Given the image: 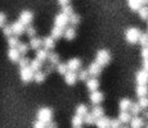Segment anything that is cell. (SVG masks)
Instances as JSON below:
<instances>
[{"mask_svg":"<svg viewBox=\"0 0 148 128\" xmlns=\"http://www.w3.org/2000/svg\"><path fill=\"white\" fill-rule=\"evenodd\" d=\"M142 32L135 27L127 28L126 32H125V40H126L129 44H136L139 41V37H140Z\"/></svg>","mask_w":148,"mask_h":128,"instance_id":"6da1fadb","label":"cell"},{"mask_svg":"<svg viewBox=\"0 0 148 128\" xmlns=\"http://www.w3.org/2000/svg\"><path fill=\"white\" fill-rule=\"evenodd\" d=\"M110 60H111L110 51L106 50V49L98 50V53H97V55H95V62L97 63H99L102 67H104V65H107L108 63H110Z\"/></svg>","mask_w":148,"mask_h":128,"instance_id":"7a4b0ae2","label":"cell"},{"mask_svg":"<svg viewBox=\"0 0 148 128\" xmlns=\"http://www.w3.org/2000/svg\"><path fill=\"white\" fill-rule=\"evenodd\" d=\"M36 118H38L39 121L45 122V123H49L53 118V110L50 109V108H41V109H39L38 114H36Z\"/></svg>","mask_w":148,"mask_h":128,"instance_id":"3957f363","label":"cell"},{"mask_svg":"<svg viewBox=\"0 0 148 128\" xmlns=\"http://www.w3.org/2000/svg\"><path fill=\"white\" fill-rule=\"evenodd\" d=\"M34 74L35 72L32 70V68L28 65V67H23L19 68V76H21V81L25 82V83H28L30 81L34 79Z\"/></svg>","mask_w":148,"mask_h":128,"instance_id":"277c9868","label":"cell"},{"mask_svg":"<svg viewBox=\"0 0 148 128\" xmlns=\"http://www.w3.org/2000/svg\"><path fill=\"white\" fill-rule=\"evenodd\" d=\"M70 23V17L67 14H64L63 12L58 13L54 18V26L57 27H62V28H66V26Z\"/></svg>","mask_w":148,"mask_h":128,"instance_id":"5b68a950","label":"cell"},{"mask_svg":"<svg viewBox=\"0 0 148 128\" xmlns=\"http://www.w3.org/2000/svg\"><path fill=\"white\" fill-rule=\"evenodd\" d=\"M32 19H34L32 12H30V10H23V12H21V14H19L18 21H21L25 26H28V24H31Z\"/></svg>","mask_w":148,"mask_h":128,"instance_id":"8992f818","label":"cell"},{"mask_svg":"<svg viewBox=\"0 0 148 128\" xmlns=\"http://www.w3.org/2000/svg\"><path fill=\"white\" fill-rule=\"evenodd\" d=\"M88 72L92 77H98L102 72V65L97 62H93V63L89 64V68H88Z\"/></svg>","mask_w":148,"mask_h":128,"instance_id":"52a82bcc","label":"cell"},{"mask_svg":"<svg viewBox=\"0 0 148 128\" xmlns=\"http://www.w3.org/2000/svg\"><path fill=\"white\" fill-rule=\"evenodd\" d=\"M135 81L138 85H147L148 83V72L146 69H142V70H139V72H136Z\"/></svg>","mask_w":148,"mask_h":128,"instance_id":"ba28073f","label":"cell"},{"mask_svg":"<svg viewBox=\"0 0 148 128\" xmlns=\"http://www.w3.org/2000/svg\"><path fill=\"white\" fill-rule=\"evenodd\" d=\"M10 26H12V30H13L14 36H21L22 33L26 31V26L22 23L21 21H16L13 24H10Z\"/></svg>","mask_w":148,"mask_h":128,"instance_id":"9c48e42d","label":"cell"},{"mask_svg":"<svg viewBox=\"0 0 148 128\" xmlns=\"http://www.w3.org/2000/svg\"><path fill=\"white\" fill-rule=\"evenodd\" d=\"M8 58H9V60L13 62V63H18L19 59L22 58V55L17 47H10L9 51H8Z\"/></svg>","mask_w":148,"mask_h":128,"instance_id":"30bf717a","label":"cell"},{"mask_svg":"<svg viewBox=\"0 0 148 128\" xmlns=\"http://www.w3.org/2000/svg\"><path fill=\"white\" fill-rule=\"evenodd\" d=\"M67 67H68V70H73V72H77V70H80L81 60H80L79 58H71L70 60L67 62Z\"/></svg>","mask_w":148,"mask_h":128,"instance_id":"8fae6325","label":"cell"},{"mask_svg":"<svg viewBox=\"0 0 148 128\" xmlns=\"http://www.w3.org/2000/svg\"><path fill=\"white\" fill-rule=\"evenodd\" d=\"M77 79H79L77 78V73L73 72V70H67V73L64 74V82H66L67 85H70V86L75 85Z\"/></svg>","mask_w":148,"mask_h":128,"instance_id":"7c38bea8","label":"cell"},{"mask_svg":"<svg viewBox=\"0 0 148 128\" xmlns=\"http://www.w3.org/2000/svg\"><path fill=\"white\" fill-rule=\"evenodd\" d=\"M103 99H104V96L101 91L95 90V91H92V92H90V101H92L94 105H98L101 101H103Z\"/></svg>","mask_w":148,"mask_h":128,"instance_id":"4fadbf2b","label":"cell"},{"mask_svg":"<svg viewBox=\"0 0 148 128\" xmlns=\"http://www.w3.org/2000/svg\"><path fill=\"white\" fill-rule=\"evenodd\" d=\"M144 127V118L143 116L134 115L130 121V128H143Z\"/></svg>","mask_w":148,"mask_h":128,"instance_id":"5bb4252c","label":"cell"},{"mask_svg":"<svg viewBox=\"0 0 148 128\" xmlns=\"http://www.w3.org/2000/svg\"><path fill=\"white\" fill-rule=\"evenodd\" d=\"M110 123H111V119L103 115L101 118H97L94 124L97 126V128H110Z\"/></svg>","mask_w":148,"mask_h":128,"instance_id":"9a60e30c","label":"cell"},{"mask_svg":"<svg viewBox=\"0 0 148 128\" xmlns=\"http://www.w3.org/2000/svg\"><path fill=\"white\" fill-rule=\"evenodd\" d=\"M119 119L121 121L122 124L130 123V121H132V113H130L129 110H124V112H120V114H119Z\"/></svg>","mask_w":148,"mask_h":128,"instance_id":"2e32d148","label":"cell"},{"mask_svg":"<svg viewBox=\"0 0 148 128\" xmlns=\"http://www.w3.org/2000/svg\"><path fill=\"white\" fill-rule=\"evenodd\" d=\"M63 31H64V28H62V27H57V26H54V27L52 28L50 36H52L54 40H58V39L63 37Z\"/></svg>","mask_w":148,"mask_h":128,"instance_id":"e0dca14e","label":"cell"},{"mask_svg":"<svg viewBox=\"0 0 148 128\" xmlns=\"http://www.w3.org/2000/svg\"><path fill=\"white\" fill-rule=\"evenodd\" d=\"M76 36V31L73 27H66L63 31V37L68 40V41H71V40H73Z\"/></svg>","mask_w":148,"mask_h":128,"instance_id":"ac0fdd59","label":"cell"},{"mask_svg":"<svg viewBox=\"0 0 148 128\" xmlns=\"http://www.w3.org/2000/svg\"><path fill=\"white\" fill-rule=\"evenodd\" d=\"M86 87H88V90L92 92V91H95V90H98V87H99V81L97 78H89L86 81Z\"/></svg>","mask_w":148,"mask_h":128,"instance_id":"d6986e66","label":"cell"},{"mask_svg":"<svg viewBox=\"0 0 148 128\" xmlns=\"http://www.w3.org/2000/svg\"><path fill=\"white\" fill-rule=\"evenodd\" d=\"M42 47L47 50H52L54 47V39L52 36H47L42 39Z\"/></svg>","mask_w":148,"mask_h":128,"instance_id":"ffe728a7","label":"cell"},{"mask_svg":"<svg viewBox=\"0 0 148 128\" xmlns=\"http://www.w3.org/2000/svg\"><path fill=\"white\" fill-rule=\"evenodd\" d=\"M135 93L138 98H143V96H147L148 95V87L147 85H138L136 86V90H135Z\"/></svg>","mask_w":148,"mask_h":128,"instance_id":"44dd1931","label":"cell"},{"mask_svg":"<svg viewBox=\"0 0 148 128\" xmlns=\"http://www.w3.org/2000/svg\"><path fill=\"white\" fill-rule=\"evenodd\" d=\"M36 58L39 59V60H41L42 63H44L45 60H48V50L47 49H44V47H40V49H38L36 50Z\"/></svg>","mask_w":148,"mask_h":128,"instance_id":"7402d4cb","label":"cell"},{"mask_svg":"<svg viewBox=\"0 0 148 128\" xmlns=\"http://www.w3.org/2000/svg\"><path fill=\"white\" fill-rule=\"evenodd\" d=\"M42 46V40L39 37H32L30 39V47L34 50H38Z\"/></svg>","mask_w":148,"mask_h":128,"instance_id":"603a6c76","label":"cell"},{"mask_svg":"<svg viewBox=\"0 0 148 128\" xmlns=\"http://www.w3.org/2000/svg\"><path fill=\"white\" fill-rule=\"evenodd\" d=\"M127 5L132 10H139L143 7V3L142 0H127Z\"/></svg>","mask_w":148,"mask_h":128,"instance_id":"cb8c5ba5","label":"cell"},{"mask_svg":"<svg viewBox=\"0 0 148 128\" xmlns=\"http://www.w3.org/2000/svg\"><path fill=\"white\" fill-rule=\"evenodd\" d=\"M84 123V116L79 115V114H75L71 119V124L72 127H81V124Z\"/></svg>","mask_w":148,"mask_h":128,"instance_id":"d4e9b609","label":"cell"},{"mask_svg":"<svg viewBox=\"0 0 148 128\" xmlns=\"http://www.w3.org/2000/svg\"><path fill=\"white\" fill-rule=\"evenodd\" d=\"M48 60H49L50 64L57 65L59 63V55L57 53H54V51H49L48 53Z\"/></svg>","mask_w":148,"mask_h":128,"instance_id":"484cf974","label":"cell"},{"mask_svg":"<svg viewBox=\"0 0 148 128\" xmlns=\"http://www.w3.org/2000/svg\"><path fill=\"white\" fill-rule=\"evenodd\" d=\"M132 100H129V99H122L120 101V104H119V108H120V112H124V110H129L130 106H132Z\"/></svg>","mask_w":148,"mask_h":128,"instance_id":"4316f807","label":"cell"},{"mask_svg":"<svg viewBox=\"0 0 148 128\" xmlns=\"http://www.w3.org/2000/svg\"><path fill=\"white\" fill-rule=\"evenodd\" d=\"M45 76H47V73H45V72H41V70H36L35 74H34V81L38 82V83H41V82L45 81Z\"/></svg>","mask_w":148,"mask_h":128,"instance_id":"83f0119b","label":"cell"},{"mask_svg":"<svg viewBox=\"0 0 148 128\" xmlns=\"http://www.w3.org/2000/svg\"><path fill=\"white\" fill-rule=\"evenodd\" d=\"M92 114L95 116V118H101V116L104 115V110L102 106H99V105H95L94 108L92 109Z\"/></svg>","mask_w":148,"mask_h":128,"instance_id":"f1b7e54d","label":"cell"},{"mask_svg":"<svg viewBox=\"0 0 148 128\" xmlns=\"http://www.w3.org/2000/svg\"><path fill=\"white\" fill-rule=\"evenodd\" d=\"M30 67L32 68L34 72H36V70H40V69H41V67H42V62H41V60H39L38 58H35L34 60H31Z\"/></svg>","mask_w":148,"mask_h":128,"instance_id":"f546056e","label":"cell"},{"mask_svg":"<svg viewBox=\"0 0 148 128\" xmlns=\"http://www.w3.org/2000/svg\"><path fill=\"white\" fill-rule=\"evenodd\" d=\"M95 116L92 114V113H86V114L84 115V123L88 124V126H92V124L95 123Z\"/></svg>","mask_w":148,"mask_h":128,"instance_id":"4dcf8cb0","label":"cell"},{"mask_svg":"<svg viewBox=\"0 0 148 128\" xmlns=\"http://www.w3.org/2000/svg\"><path fill=\"white\" fill-rule=\"evenodd\" d=\"M56 70H57L58 73H61V74H63V76H64V74L67 73V70H68L67 63L64 64V63H61V62H59V63L56 65Z\"/></svg>","mask_w":148,"mask_h":128,"instance_id":"1f68e13d","label":"cell"},{"mask_svg":"<svg viewBox=\"0 0 148 128\" xmlns=\"http://www.w3.org/2000/svg\"><path fill=\"white\" fill-rule=\"evenodd\" d=\"M140 110H142L140 105H139L138 102H133L132 106H130V109H129V112L132 113V115H133V116H134V115H138L139 113H140Z\"/></svg>","mask_w":148,"mask_h":128,"instance_id":"d6a6232c","label":"cell"},{"mask_svg":"<svg viewBox=\"0 0 148 128\" xmlns=\"http://www.w3.org/2000/svg\"><path fill=\"white\" fill-rule=\"evenodd\" d=\"M86 113H88V106L85 104H80V105H77V106H76V114L84 116Z\"/></svg>","mask_w":148,"mask_h":128,"instance_id":"836d02e7","label":"cell"},{"mask_svg":"<svg viewBox=\"0 0 148 128\" xmlns=\"http://www.w3.org/2000/svg\"><path fill=\"white\" fill-rule=\"evenodd\" d=\"M8 45H9L10 47H18L19 45V40L17 36H10V37H8Z\"/></svg>","mask_w":148,"mask_h":128,"instance_id":"e575fe53","label":"cell"},{"mask_svg":"<svg viewBox=\"0 0 148 128\" xmlns=\"http://www.w3.org/2000/svg\"><path fill=\"white\" fill-rule=\"evenodd\" d=\"M25 33L27 35V37L32 39V37H35L36 36V30L31 24H28V26H26V31H25Z\"/></svg>","mask_w":148,"mask_h":128,"instance_id":"d590c367","label":"cell"},{"mask_svg":"<svg viewBox=\"0 0 148 128\" xmlns=\"http://www.w3.org/2000/svg\"><path fill=\"white\" fill-rule=\"evenodd\" d=\"M89 72L88 70H82V69H80L79 70V73H77V78L80 79V81H85L86 82L88 79H89Z\"/></svg>","mask_w":148,"mask_h":128,"instance_id":"8d00e7d4","label":"cell"},{"mask_svg":"<svg viewBox=\"0 0 148 128\" xmlns=\"http://www.w3.org/2000/svg\"><path fill=\"white\" fill-rule=\"evenodd\" d=\"M79 23H80V16L76 13L71 14L70 16V24L71 26H77Z\"/></svg>","mask_w":148,"mask_h":128,"instance_id":"74e56055","label":"cell"},{"mask_svg":"<svg viewBox=\"0 0 148 128\" xmlns=\"http://www.w3.org/2000/svg\"><path fill=\"white\" fill-rule=\"evenodd\" d=\"M138 13H139L140 19H144V21H147V19H148V8L147 7H144V5H143V7L138 10Z\"/></svg>","mask_w":148,"mask_h":128,"instance_id":"f35d334b","label":"cell"},{"mask_svg":"<svg viewBox=\"0 0 148 128\" xmlns=\"http://www.w3.org/2000/svg\"><path fill=\"white\" fill-rule=\"evenodd\" d=\"M3 33H4V36H7V37H10V36H13V30H12V26L9 24H5L4 27H3Z\"/></svg>","mask_w":148,"mask_h":128,"instance_id":"ab89813d","label":"cell"},{"mask_svg":"<svg viewBox=\"0 0 148 128\" xmlns=\"http://www.w3.org/2000/svg\"><path fill=\"white\" fill-rule=\"evenodd\" d=\"M18 51L21 53V55H26L27 54V51H28V45L27 44H23V42H19V45H18Z\"/></svg>","mask_w":148,"mask_h":128,"instance_id":"60d3db41","label":"cell"},{"mask_svg":"<svg viewBox=\"0 0 148 128\" xmlns=\"http://www.w3.org/2000/svg\"><path fill=\"white\" fill-rule=\"evenodd\" d=\"M139 44L142 45V46H148V35L147 33H142L140 35V37H139Z\"/></svg>","mask_w":148,"mask_h":128,"instance_id":"b9f144b4","label":"cell"},{"mask_svg":"<svg viewBox=\"0 0 148 128\" xmlns=\"http://www.w3.org/2000/svg\"><path fill=\"white\" fill-rule=\"evenodd\" d=\"M138 104L140 105V108L142 109H147L148 108V98L147 96H143V98H139V101H138Z\"/></svg>","mask_w":148,"mask_h":128,"instance_id":"7bdbcfd3","label":"cell"},{"mask_svg":"<svg viewBox=\"0 0 148 128\" xmlns=\"http://www.w3.org/2000/svg\"><path fill=\"white\" fill-rule=\"evenodd\" d=\"M30 63H31V62L28 60V58H26V56H22V58L19 59V62H18V65H19V68H23V67H28Z\"/></svg>","mask_w":148,"mask_h":128,"instance_id":"ee69618b","label":"cell"},{"mask_svg":"<svg viewBox=\"0 0 148 128\" xmlns=\"http://www.w3.org/2000/svg\"><path fill=\"white\" fill-rule=\"evenodd\" d=\"M62 12L70 17L71 14H73V8L71 7V5H68V4L67 5H63V7H62Z\"/></svg>","mask_w":148,"mask_h":128,"instance_id":"f6af8a7d","label":"cell"},{"mask_svg":"<svg viewBox=\"0 0 148 128\" xmlns=\"http://www.w3.org/2000/svg\"><path fill=\"white\" fill-rule=\"evenodd\" d=\"M121 121L120 119H111V123H110V128H121Z\"/></svg>","mask_w":148,"mask_h":128,"instance_id":"bcb514c9","label":"cell"},{"mask_svg":"<svg viewBox=\"0 0 148 128\" xmlns=\"http://www.w3.org/2000/svg\"><path fill=\"white\" fill-rule=\"evenodd\" d=\"M34 128H47V123L42 121H39V119H36L35 122H34Z\"/></svg>","mask_w":148,"mask_h":128,"instance_id":"7dc6e473","label":"cell"},{"mask_svg":"<svg viewBox=\"0 0 148 128\" xmlns=\"http://www.w3.org/2000/svg\"><path fill=\"white\" fill-rule=\"evenodd\" d=\"M5 22H7V16L3 12H0V27H4Z\"/></svg>","mask_w":148,"mask_h":128,"instance_id":"c3c4849f","label":"cell"},{"mask_svg":"<svg viewBox=\"0 0 148 128\" xmlns=\"http://www.w3.org/2000/svg\"><path fill=\"white\" fill-rule=\"evenodd\" d=\"M56 69V65H53V64H48V65H45V73H47V74H49V73H52L53 70Z\"/></svg>","mask_w":148,"mask_h":128,"instance_id":"681fc988","label":"cell"},{"mask_svg":"<svg viewBox=\"0 0 148 128\" xmlns=\"http://www.w3.org/2000/svg\"><path fill=\"white\" fill-rule=\"evenodd\" d=\"M142 58L143 59H148V46H144L143 49H142Z\"/></svg>","mask_w":148,"mask_h":128,"instance_id":"f907efd6","label":"cell"},{"mask_svg":"<svg viewBox=\"0 0 148 128\" xmlns=\"http://www.w3.org/2000/svg\"><path fill=\"white\" fill-rule=\"evenodd\" d=\"M47 128H57V123L53 121H50L49 123H47Z\"/></svg>","mask_w":148,"mask_h":128,"instance_id":"816d5d0a","label":"cell"},{"mask_svg":"<svg viewBox=\"0 0 148 128\" xmlns=\"http://www.w3.org/2000/svg\"><path fill=\"white\" fill-rule=\"evenodd\" d=\"M58 3H59V5H67V4H70V0H58Z\"/></svg>","mask_w":148,"mask_h":128,"instance_id":"f5cc1de1","label":"cell"},{"mask_svg":"<svg viewBox=\"0 0 148 128\" xmlns=\"http://www.w3.org/2000/svg\"><path fill=\"white\" fill-rule=\"evenodd\" d=\"M143 69L148 72V59H143Z\"/></svg>","mask_w":148,"mask_h":128,"instance_id":"db71d44e","label":"cell"},{"mask_svg":"<svg viewBox=\"0 0 148 128\" xmlns=\"http://www.w3.org/2000/svg\"><path fill=\"white\" fill-rule=\"evenodd\" d=\"M143 118H144V121H148V110H146L143 113Z\"/></svg>","mask_w":148,"mask_h":128,"instance_id":"11a10c76","label":"cell"},{"mask_svg":"<svg viewBox=\"0 0 148 128\" xmlns=\"http://www.w3.org/2000/svg\"><path fill=\"white\" fill-rule=\"evenodd\" d=\"M142 3H143V5H146L148 4V0H142Z\"/></svg>","mask_w":148,"mask_h":128,"instance_id":"9f6ffc18","label":"cell"},{"mask_svg":"<svg viewBox=\"0 0 148 128\" xmlns=\"http://www.w3.org/2000/svg\"><path fill=\"white\" fill-rule=\"evenodd\" d=\"M121 128H130V127H127V126H121Z\"/></svg>","mask_w":148,"mask_h":128,"instance_id":"6f0895ef","label":"cell"},{"mask_svg":"<svg viewBox=\"0 0 148 128\" xmlns=\"http://www.w3.org/2000/svg\"><path fill=\"white\" fill-rule=\"evenodd\" d=\"M144 128H148V123L146 124V126H144Z\"/></svg>","mask_w":148,"mask_h":128,"instance_id":"680465c9","label":"cell"},{"mask_svg":"<svg viewBox=\"0 0 148 128\" xmlns=\"http://www.w3.org/2000/svg\"><path fill=\"white\" fill-rule=\"evenodd\" d=\"M73 128H81V127H73Z\"/></svg>","mask_w":148,"mask_h":128,"instance_id":"91938a15","label":"cell"},{"mask_svg":"<svg viewBox=\"0 0 148 128\" xmlns=\"http://www.w3.org/2000/svg\"><path fill=\"white\" fill-rule=\"evenodd\" d=\"M147 24H148V19H147Z\"/></svg>","mask_w":148,"mask_h":128,"instance_id":"94428289","label":"cell"},{"mask_svg":"<svg viewBox=\"0 0 148 128\" xmlns=\"http://www.w3.org/2000/svg\"><path fill=\"white\" fill-rule=\"evenodd\" d=\"M147 35H148V31H147Z\"/></svg>","mask_w":148,"mask_h":128,"instance_id":"6125c7cd","label":"cell"}]
</instances>
